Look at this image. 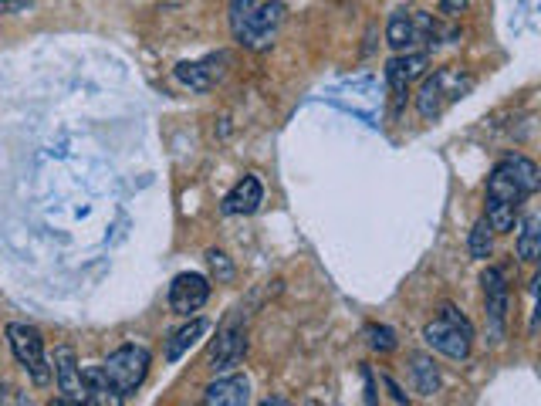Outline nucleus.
<instances>
[{"label":"nucleus","mask_w":541,"mask_h":406,"mask_svg":"<svg viewBox=\"0 0 541 406\" xmlns=\"http://www.w3.org/2000/svg\"><path fill=\"white\" fill-rule=\"evenodd\" d=\"M541 176L538 166L528 160V156H508L487 176V200H501L511 203V207H521L531 193L538 190Z\"/></svg>","instance_id":"nucleus-1"},{"label":"nucleus","mask_w":541,"mask_h":406,"mask_svg":"<svg viewBox=\"0 0 541 406\" xmlns=\"http://www.w3.org/2000/svg\"><path fill=\"white\" fill-rule=\"evenodd\" d=\"M474 88V78L464 75L460 68H437L427 82L420 85V95H416V109H420L423 119H440L443 112L454 102H460L464 95Z\"/></svg>","instance_id":"nucleus-2"},{"label":"nucleus","mask_w":541,"mask_h":406,"mask_svg":"<svg viewBox=\"0 0 541 406\" xmlns=\"http://www.w3.org/2000/svg\"><path fill=\"white\" fill-rule=\"evenodd\" d=\"M423 339H427V346L433 352L454 359V363H464V359L470 356L474 329H470V322L457 312L454 305H443L440 308V319L427 322V329H423Z\"/></svg>","instance_id":"nucleus-3"},{"label":"nucleus","mask_w":541,"mask_h":406,"mask_svg":"<svg viewBox=\"0 0 541 406\" xmlns=\"http://www.w3.org/2000/svg\"><path fill=\"white\" fill-rule=\"evenodd\" d=\"M7 342H11V352L14 359L24 366L38 386H48L51 383V366H48V356H44V339L34 325H21V322H11L7 325Z\"/></svg>","instance_id":"nucleus-4"},{"label":"nucleus","mask_w":541,"mask_h":406,"mask_svg":"<svg viewBox=\"0 0 541 406\" xmlns=\"http://www.w3.org/2000/svg\"><path fill=\"white\" fill-rule=\"evenodd\" d=\"M149 363H153V359H149L146 346H122V349H115L109 359H105L102 373L122 396H129V393H136L139 386L146 383Z\"/></svg>","instance_id":"nucleus-5"},{"label":"nucleus","mask_w":541,"mask_h":406,"mask_svg":"<svg viewBox=\"0 0 541 406\" xmlns=\"http://www.w3.org/2000/svg\"><path fill=\"white\" fill-rule=\"evenodd\" d=\"M281 24H285V4H281V0H271V4L254 7L251 17L244 21L241 34H237V41H241L244 48L264 51V48H271L274 38H278Z\"/></svg>","instance_id":"nucleus-6"},{"label":"nucleus","mask_w":541,"mask_h":406,"mask_svg":"<svg viewBox=\"0 0 541 406\" xmlns=\"http://www.w3.org/2000/svg\"><path fill=\"white\" fill-rule=\"evenodd\" d=\"M430 38H433V21L423 11H406V7H399V11L389 14L386 41L393 44L399 55H406V51H413L420 41H430Z\"/></svg>","instance_id":"nucleus-7"},{"label":"nucleus","mask_w":541,"mask_h":406,"mask_svg":"<svg viewBox=\"0 0 541 406\" xmlns=\"http://www.w3.org/2000/svg\"><path fill=\"white\" fill-rule=\"evenodd\" d=\"M247 356V332L237 319L224 322V329L217 332V342L210 346V369L214 373H227Z\"/></svg>","instance_id":"nucleus-8"},{"label":"nucleus","mask_w":541,"mask_h":406,"mask_svg":"<svg viewBox=\"0 0 541 406\" xmlns=\"http://www.w3.org/2000/svg\"><path fill=\"white\" fill-rule=\"evenodd\" d=\"M210 298V281L197 275V271H183V275L173 278L170 285V308L176 315H193L207 305Z\"/></svg>","instance_id":"nucleus-9"},{"label":"nucleus","mask_w":541,"mask_h":406,"mask_svg":"<svg viewBox=\"0 0 541 406\" xmlns=\"http://www.w3.org/2000/svg\"><path fill=\"white\" fill-rule=\"evenodd\" d=\"M55 383L65 400L75 403H88V390H85V373L78 366V356L72 346H58L55 349Z\"/></svg>","instance_id":"nucleus-10"},{"label":"nucleus","mask_w":541,"mask_h":406,"mask_svg":"<svg viewBox=\"0 0 541 406\" xmlns=\"http://www.w3.org/2000/svg\"><path fill=\"white\" fill-rule=\"evenodd\" d=\"M481 285H484V305H487V319H491L494 339H501L504 319H508V278H504L501 268H487Z\"/></svg>","instance_id":"nucleus-11"},{"label":"nucleus","mask_w":541,"mask_h":406,"mask_svg":"<svg viewBox=\"0 0 541 406\" xmlns=\"http://www.w3.org/2000/svg\"><path fill=\"white\" fill-rule=\"evenodd\" d=\"M427 61L430 58L423 55V51H406V55H396L386 65V82H389V88H393L396 105L403 102V95H406V88H410V82H416V78L427 72Z\"/></svg>","instance_id":"nucleus-12"},{"label":"nucleus","mask_w":541,"mask_h":406,"mask_svg":"<svg viewBox=\"0 0 541 406\" xmlns=\"http://www.w3.org/2000/svg\"><path fill=\"white\" fill-rule=\"evenodd\" d=\"M224 55H210V58H200V61H183V65H176V78L186 85V88H193V92H210L217 82H220V75H224Z\"/></svg>","instance_id":"nucleus-13"},{"label":"nucleus","mask_w":541,"mask_h":406,"mask_svg":"<svg viewBox=\"0 0 541 406\" xmlns=\"http://www.w3.org/2000/svg\"><path fill=\"white\" fill-rule=\"evenodd\" d=\"M251 403V383L247 376H220L203 393V406H247Z\"/></svg>","instance_id":"nucleus-14"},{"label":"nucleus","mask_w":541,"mask_h":406,"mask_svg":"<svg viewBox=\"0 0 541 406\" xmlns=\"http://www.w3.org/2000/svg\"><path fill=\"white\" fill-rule=\"evenodd\" d=\"M261 200H264V187H261V180L257 176H244V180H237L234 183V190L224 197V214L227 217H237V214H254L257 207H261Z\"/></svg>","instance_id":"nucleus-15"},{"label":"nucleus","mask_w":541,"mask_h":406,"mask_svg":"<svg viewBox=\"0 0 541 406\" xmlns=\"http://www.w3.org/2000/svg\"><path fill=\"white\" fill-rule=\"evenodd\" d=\"M210 332V322L207 319H193L190 325H183V329H176L170 335V342H166V363H176V359H183L186 352H190L203 335Z\"/></svg>","instance_id":"nucleus-16"},{"label":"nucleus","mask_w":541,"mask_h":406,"mask_svg":"<svg viewBox=\"0 0 541 406\" xmlns=\"http://www.w3.org/2000/svg\"><path fill=\"white\" fill-rule=\"evenodd\" d=\"M85 390H88V403L92 406H126V396L105 379L102 366H92L85 373Z\"/></svg>","instance_id":"nucleus-17"},{"label":"nucleus","mask_w":541,"mask_h":406,"mask_svg":"<svg viewBox=\"0 0 541 406\" xmlns=\"http://www.w3.org/2000/svg\"><path fill=\"white\" fill-rule=\"evenodd\" d=\"M514 227H518V258L535 264L541 258V217L531 210V214L521 217V224Z\"/></svg>","instance_id":"nucleus-18"},{"label":"nucleus","mask_w":541,"mask_h":406,"mask_svg":"<svg viewBox=\"0 0 541 406\" xmlns=\"http://www.w3.org/2000/svg\"><path fill=\"white\" fill-rule=\"evenodd\" d=\"M410 373H413V386L420 396H433L440 390V373H437V363H433L430 356H423V352H413L410 359Z\"/></svg>","instance_id":"nucleus-19"},{"label":"nucleus","mask_w":541,"mask_h":406,"mask_svg":"<svg viewBox=\"0 0 541 406\" xmlns=\"http://www.w3.org/2000/svg\"><path fill=\"white\" fill-rule=\"evenodd\" d=\"M484 220L494 234H508V231H514V224H518V207L501 203V200H487V217Z\"/></svg>","instance_id":"nucleus-20"},{"label":"nucleus","mask_w":541,"mask_h":406,"mask_svg":"<svg viewBox=\"0 0 541 406\" xmlns=\"http://www.w3.org/2000/svg\"><path fill=\"white\" fill-rule=\"evenodd\" d=\"M491 227H487V220L481 217L474 224V231H470V241H467V247H470V258H477V261H487V254H491Z\"/></svg>","instance_id":"nucleus-21"},{"label":"nucleus","mask_w":541,"mask_h":406,"mask_svg":"<svg viewBox=\"0 0 541 406\" xmlns=\"http://www.w3.org/2000/svg\"><path fill=\"white\" fill-rule=\"evenodd\" d=\"M369 346L376 349V352H393L399 342H396V332L393 329H386V325H369Z\"/></svg>","instance_id":"nucleus-22"},{"label":"nucleus","mask_w":541,"mask_h":406,"mask_svg":"<svg viewBox=\"0 0 541 406\" xmlns=\"http://www.w3.org/2000/svg\"><path fill=\"white\" fill-rule=\"evenodd\" d=\"M254 7H257V0H230V28H234V38L241 34L244 21L251 17Z\"/></svg>","instance_id":"nucleus-23"},{"label":"nucleus","mask_w":541,"mask_h":406,"mask_svg":"<svg viewBox=\"0 0 541 406\" xmlns=\"http://www.w3.org/2000/svg\"><path fill=\"white\" fill-rule=\"evenodd\" d=\"M207 261H210V271H214V275H217L220 281H230V278H234V268H230L227 254L210 251V254H207Z\"/></svg>","instance_id":"nucleus-24"},{"label":"nucleus","mask_w":541,"mask_h":406,"mask_svg":"<svg viewBox=\"0 0 541 406\" xmlns=\"http://www.w3.org/2000/svg\"><path fill=\"white\" fill-rule=\"evenodd\" d=\"M464 7H467V0H440V14H447V17L460 14Z\"/></svg>","instance_id":"nucleus-25"},{"label":"nucleus","mask_w":541,"mask_h":406,"mask_svg":"<svg viewBox=\"0 0 541 406\" xmlns=\"http://www.w3.org/2000/svg\"><path fill=\"white\" fill-rule=\"evenodd\" d=\"M362 379H366V406H379V403H376V379H372L369 369L362 373Z\"/></svg>","instance_id":"nucleus-26"},{"label":"nucleus","mask_w":541,"mask_h":406,"mask_svg":"<svg viewBox=\"0 0 541 406\" xmlns=\"http://www.w3.org/2000/svg\"><path fill=\"white\" fill-rule=\"evenodd\" d=\"M28 7V0H0V14H17Z\"/></svg>","instance_id":"nucleus-27"},{"label":"nucleus","mask_w":541,"mask_h":406,"mask_svg":"<svg viewBox=\"0 0 541 406\" xmlns=\"http://www.w3.org/2000/svg\"><path fill=\"white\" fill-rule=\"evenodd\" d=\"M383 383H386V390L393 393V400H396L399 406H406V396H403V390H399V386L393 383V379H389V376H383Z\"/></svg>","instance_id":"nucleus-28"},{"label":"nucleus","mask_w":541,"mask_h":406,"mask_svg":"<svg viewBox=\"0 0 541 406\" xmlns=\"http://www.w3.org/2000/svg\"><path fill=\"white\" fill-rule=\"evenodd\" d=\"M257 406H291L288 400H281V396H268L264 403H257Z\"/></svg>","instance_id":"nucleus-29"},{"label":"nucleus","mask_w":541,"mask_h":406,"mask_svg":"<svg viewBox=\"0 0 541 406\" xmlns=\"http://www.w3.org/2000/svg\"><path fill=\"white\" fill-rule=\"evenodd\" d=\"M51 406H85V403H75V400H65V396H61V400H55Z\"/></svg>","instance_id":"nucleus-30"}]
</instances>
